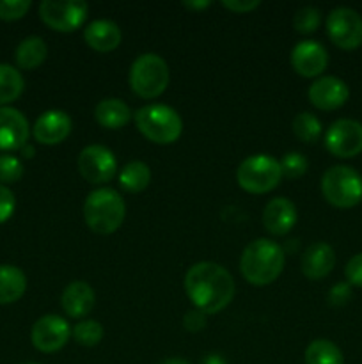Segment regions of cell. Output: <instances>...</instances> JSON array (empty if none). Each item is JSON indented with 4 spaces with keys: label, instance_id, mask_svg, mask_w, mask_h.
<instances>
[{
    "label": "cell",
    "instance_id": "7a4b0ae2",
    "mask_svg": "<svg viewBox=\"0 0 362 364\" xmlns=\"http://www.w3.org/2000/svg\"><path fill=\"white\" fill-rule=\"evenodd\" d=\"M284 262L286 256L279 244L268 238H258L241 252V276L254 287H266L283 274Z\"/></svg>",
    "mask_w": 362,
    "mask_h": 364
},
{
    "label": "cell",
    "instance_id": "8d00e7d4",
    "mask_svg": "<svg viewBox=\"0 0 362 364\" xmlns=\"http://www.w3.org/2000/svg\"><path fill=\"white\" fill-rule=\"evenodd\" d=\"M220 6L226 7V9L233 11V13L238 14H245V13H251V11L258 9L261 6L259 0H222Z\"/></svg>",
    "mask_w": 362,
    "mask_h": 364
},
{
    "label": "cell",
    "instance_id": "cb8c5ba5",
    "mask_svg": "<svg viewBox=\"0 0 362 364\" xmlns=\"http://www.w3.org/2000/svg\"><path fill=\"white\" fill-rule=\"evenodd\" d=\"M149 183H151V169L148 164L141 162V160L128 162L119 171V185L126 192L138 194V192L146 191Z\"/></svg>",
    "mask_w": 362,
    "mask_h": 364
},
{
    "label": "cell",
    "instance_id": "ffe728a7",
    "mask_svg": "<svg viewBox=\"0 0 362 364\" xmlns=\"http://www.w3.org/2000/svg\"><path fill=\"white\" fill-rule=\"evenodd\" d=\"M84 39L92 50L99 53H106L116 50L121 45L123 32L119 25L112 20H94L85 27Z\"/></svg>",
    "mask_w": 362,
    "mask_h": 364
},
{
    "label": "cell",
    "instance_id": "ba28073f",
    "mask_svg": "<svg viewBox=\"0 0 362 364\" xmlns=\"http://www.w3.org/2000/svg\"><path fill=\"white\" fill-rule=\"evenodd\" d=\"M89 6L84 0H45L39 4V18L57 32H75L84 25Z\"/></svg>",
    "mask_w": 362,
    "mask_h": 364
},
{
    "label": "cell",
    "instance_id": "7c38bea8",
    "mask_svg": "<svg viewBox=\"0 0 362 364\" xmlns=\"http://www.w3.org/2000/svg\"><path fill=\"white\" fill-rule=\"evenodd\" d=\"M71 336L70 323L57 315H45L32 326L31 341L35 350L53 354L67 343Z\"/></svg>",
    "mask_w": 362,
    "mask_h": 364
},
{
    "label": "cell",
    "instance_id": "52a82bcc",
    "mask_svg": "<svg viewBox=\"0 0 362 364\" xmlns=\"http://www.w3.org/2000/svg\"><path fill=\"white\" fill-rule=\"evenodd\" d=\"M323 198L336 208H353L362 201V176L348 166H334L322 178Z\"/></svg>",
    "mask_w": 362,
    "mask_h": 364
},
{
    "label": "cell",
    "instance_id": "e575fe53",
    "mask_svg": "<svg viewBox=\"0 0 362 364\" xmlns=\"http://www.w3.org/2000/svg\"><path fill=\"white\" fill-rule=\"evenodd\" d=\"M351 299V287L348 283H337L329 291V304L334 308L348 304Z\"/></svg>",
    "mask_w": 362,
    "mask_h": 364
},
{
    "label": "cell",
    "instance_id": "d6986e66",
    "mask_svg": "<svg viewBox=\"0 0 362 364\" xmlns=\"http://www.w3.org/2000/svg\"><path fill=\"white\" fill-rule=\"evenodd\" d=\"M64 313L71 318H82L87 316L94 309L96 294L91 288V284L85 281H73L67 284L60 297Z\"/></svg>",
    "mask_w": 362,
    "mask_h": 364
},
{
    "label": "cell",
    "instance_id": "4316f807",
    "mask_svg": "<svg viewBox=\"0 0 362 364\" xmlns=\"http://www.w3.org/2000/svg\"><path fill=\"white\" fill-rule=\"evenodd\" d=\"M322 123L316 116L309 112H300L293 119V134L300 139L302 142L314 144L322 137Z\"/></svg>",
    "mask_w": 362,
    "mask_h": 364
},
{
    "label": "cell",
    "instance_id": "8fae6325",
    "mask_svg": "<svg viewBox=\"0 0 362 364\" xmlns=\"http://www.w3.org/2000/svg\"><path fill=\"white\" fill-rule=\"evenodd\" d=\"M325 148L337 159H353L362 153V123L337 119L325 134Z\"/></svg>",
    "mask_w": 362,
    "mask_h": 364
},
{
    "label": "cell",
    "instance_id": "44dd1931",
    "mask_svg": "<svg viewBox=\"0 0 362 364\" xmlns=\"http://www.w3.org/2000/svg\"><path fill=\"white\" fill-rule=\"evenodd\" d=\"M131 110L123 100L119 98H105L96 105L94 119L109 130H119L124 124L130 123Z\"/></svg>",
    "mask_w": 362,
    "mask_h": 364
},
{
    "label": "cell",
    "instance_id": "6da1fadb",
    "mask_svg": "<svg viewBox=\"0 0 362 364\" xmlns=\"http://www.w3.org/2000/svg\"><path fill=\"white\" fill-rule=\"evenodd\" d=\"M185 291L195 309L215 315L231 304L234 297V279L226 267L213 262H199L185 276Z\"/></svg>",
    "mask_w": 362,
    "mask_h": 364
},
{
    "label": "cell",
    "instance_id": "d6a6232c",
    "mask_svg": "<svg viewBox=\"0 0 362 364\" xmlns=\"http://www.w3.org/2000/svg\"><path fill=\"white\" fill-rule=\"evenodd\" d=\"M344 276H346V283L350 287L362 288V252L348 259L346 267H344Z\"/></svg>",
    "mask_w": 362,
    "mask_h": 364
},
{
    "label": "cell",
    "instance_id": "f35d334b",
    "mask_svg": "<svg viewBox=\"0 0 362 364\" xmlns=\"http://www.w3.org/2000/svg\"><path fill=\"white\" fill-rule=\"evenodd\" d=\"M204 364H226V361H224V359L220 358V355L212 354V355H206Z\"/></svg>",
    "mask_w": 362,
    "mask_h": 364
},
{
    "label": "cell",
    "instance_id": "e0dca14e",
    "mask_svg": "<svg viewBox=\"0 0 362 364\" xmlns=\"http://www.w3.org/2000/svg\"><path fill=\"white\" fill-rule=\"evenodd\" d=\"M297 206L287 198H275L263 210V226L270 235L283 237L297 224Z\"/></svg>",
    "mask_w": 362,
    "mask_h": 364
},
{
    "label": "cell",
    "instance_id": "d4e9b609",
    "mask_svg": "<svg viewBox=\"0 0 362 364\" xmlns=\"http://www.w3.org/2000/svg\"><path fill=\"white\" fill-rule=\"evenodd\" d=\"M305 364H344L341 348L330 340H314L304 352Z\"/></svg>",
    "mask_w": 362,
    "mask_h": 364
},
{
    "label": "cell",
    "instance_id": "3957f363",
    "mask_svg": "<svg viewBox=\"0 0 362 364\" xmlns=\"http://www.w3.org/2000/svg\"><path fill=\"white\" fill-rule=\"evenodd\" d=\"M126 205L114 188H96L84 203V219L89 230L98 235L116 233L124 223Z\"/></svg>",
    "mask_w": 362,
    "mask_h": 364
},
{
    "label": "cell",
    "instance_id": "603a6c76",
    "mask_svg": "<svg viewBox=\"0 0 362 364\" xmlns=\"http://www.w3.org/2000/svg\"><path fill=\"white\" fill-rule=\"evenodd\" d=\"M46 55H48L46 43L39 36H28L18 45L14 60L21 70H35L45 63Z\"/></svg>",
    "mask_w": 362,
    "mask_h": 364
},
{
    "label": "cell",
    "instance_id": "f546056e",
    "mask_svg": "<svg viewBox=\"0 0 362 364\" xmlns=\"http://www.w3.org/2000/svg\"><path fill=\"white\" fill-rule=\"evenodd\" d=\"M309 162L302 153L290 151L283 156L280 160V169H283V176L290 178V180H297L307 173Z\"/></svg>",
    "mask_w": 362,
    "mask_h": 364
},
{
    "label": "cell",
    "instance_id": "60d3db41",
    "mask_svg": "<svg viewBox=\"0 0 362 364\" xmlns=\"http://www.w3.org/2000/svg\"><path fill=\"white\" fill-rule=\"evenodd\" d=\"M160 364H192V363L187 361V359H181V358H169V359H165V361H162Z\"/></svg>",
    "mask_w": 362,
    "mask_h": 364
},
{
    "label": "cell",
    "instance_id": "4fadbf2b",
    "mask_svg": "<svg viewBox=\"0 0 362 364\" xmlns=\"http://www.w3.org/2000/svg\"><path fill=\"white\" fill-rule=\"evenodd\" d=\"M290 60L293 70L300 77L314 78L319 77L329 66V53L322 43L314 39H304L293 46Z\"/></svg>",
    "mask_w": 362,
    "mask_h": 364
},
{
    "label": "cell",
    "instance_id": "484cf974",
    "mask_svg": "<svg viewBox=\"0 0 362 364\" xmlns=\"http://www.w3.org/2000/svg\"><path fill=\"white\" fill-rule=\"evenodd\" d=\"M23 89L25 80L20 71L11 64H0V107L20 98Z\"/></svg>",
    "mask_w": 362,
    "mask_h": 364
},
{
    "label": "cell",
    "instance_id": "ac0fdd59",
    "mask_svg": "<svg viewBox=\"0 0 362 364\" xmlns=\"http://www.w3.org/2000/svg\"><path fill=\"white\" fill-rule=\"evenodd\" d=\"M336 267V252L327 242H314L302 256V272L307 279L318 281L329 276Z\"/></svg>",
    "mask_w": 362,
    "mask_h": 364
},
{
    "label": "cell",
    "instance_id": "b9f144b4",
    "mask_svg": "<svg viewBox=\"0 0 362 364\" xmlns=\"http://www.w3.org/2000/svg\"><path fill=\"white\" fill-rule=\"evenodd\" d=\"M27 364H38V363H27Z\"/></svg>",
    "mask_w": 362,
    "mask_h": 364
},
{
    "label": "cell",
    "instance_id": "2e32d148",
    "mask_svg": "<svg viewBox=\"0 0 362 364\" xmlns=\"http://www.w3.org/2000/svg\"><path fill=\"white\" fill-rule=\"evenodd\" d=\"M71 117L62 110H46L35 119L32 127V135L43 146H55L66 141L71 134Z\"/></svg>",
    "mask_w": 362,
    "mask_h": 364
},
{
    "label": "cell",
    "instance_id": "83f0119b",
    "mask_svg": "<svg viewBox=\"0 0 362 364\" xmlns=\"http://www.w3.org/2000/svg\"><path fill=\"white\" fill-rule=\"evenodd\" d=\"M71 334L82 347H96L103 340V327L96 320H82L73 327Z\"/></svg>",
    "mask_w": 362,
    "mask_h": 364
},
{
    "label": "cell",
    "instance_id": "74e56055",
    "mask_svg": "<svg viewBox=\"0 0 362 364\" xmlns=\"http://www.w3.org/2000/svg\"><path fill=\"white\" fill-rule=\"evenodd\" d=\"M183 6L188 7V9H192V11H201V9H206V7L212 6V2H185Z\"/></svg>",
    "mask_w": 362,
    "mask_h": 364
},
{
    "label": "cell",
    "instance_id": "30bf717a",
    "mask_svg": "<svg viewBox=\"0 0 362 364\" xmlns=\"http://www.w3.org/2000/svg\"><path fill=\"white\" fill-rule=\"evenodd\" d=\"M117 171V160L109 148L102 144H91L78 155V173L92 185L109 183Z\"/></svg>",
    "mask_w": 362,
    "mask_h": 364
},
{
    "label": "cell",
    "instance_id": "7402d4cb",
    "mask_svg": "<svg viewBox=\"0 0 362 364\" xmlns=\"http://www.w3.org/2000/svg\"><path fill=\"white\" fill-rule=\"evenodd\" d=\"M27 290V277L23 270L14 265H0V304H13L20 301Z\"/></svg>",
    "mask_w": 362,
    "mask_h": 364
},
{
    "label": "cell",
    "instance_id": "9a60e30c",
    "mask_svg": "<svg viewBox=\"0 0 362 364\" xmlns=\"http://www.w3.org/2000/svg\"><path fill=\"white\" fill-rule=\"evenodd\" d=\"M28 137L27 117L13 107H0V151H18L28 144Z\"/></svg>",
    "mask_w": 362,
    "mask_h": 364
},
{
    "label": "cell",
    "instance_id": "277c9868",
    "mask_svg": "<svg viewBox=\"0 0 362 364\" xmlns=\"http://www.w3.org/2000/svg\"><path fill=\"white\" fill-rule=\"evenodd\" d=\"M133 119L137 130L155 144H172L183 134L181 116L163 103L142 107L133 114Z\"/></svg>",
    "mask_w": 362,
    "mask_h": 364
},
{
    "label": "cell",
    "instance_id": "d590c367",
    "mask_svg": "<svg viewBox=\"0 0 362 364\" xmlns=\"http://www.w3.org/2000/svg\"><path fill=\"white\" fill-rule=\"evenodd\" d=\"M206 313L199 311V309H192L187 315L183 316V326L185 329L190 331V333H199L206 327Z\"/></svg>",
    "mask_w": 362,
    "mask_h": 364
},
{
    "label": "cell",
    "instance_id": "8992f818",
    "mask_svg": "<svg viewBox=\"0 0 362 364\" xmlns=\"http://www.w3.org/2000/svg\"><path fill=\"white\" fill-rule=\"evenodd\" d=\"M283 180L280 162L272 155H252L247 156L238 166L236 181L248 194H266L273 191Z\"/></svg>",
    "mask_w": 362,
    "mask_h": 364
},
{
    "label": "cell",
    "instance_id": "4dcf8cb0",
    "mask_svg": "<svg viewBox=\"0 0 362 364\" xmlns=\"http://www.w3.org/2000/svg\"><path fill=\"white\" fill-rule=\"evenodd\" d=\"M23 176V164L13 155H0V183H14Z\"/></svg>",
    "mask_w": 362,
    "mask_h": 364
},
{
    "label": "cell",
    "instance_id": "1f68e13d",
    "mask_svg": "<svg viewBox=\"0 0 362 364\" xmlns=\"http://www.w3.org/2000/svg\"><path fill=\"white\" fill-rule=\"evenodd\" d=\"M31 6V0H0V20H20L28 13Z\"/></svg>",
    "mask_w": 362,
    "mask_h": 364
},
{
    "label": "cell",
    "instance_id": "5bb4252c",
    "mask_svg": "<svg viewBox=\"0 0 362 364\" xmlns=\"http://www.w3.org/2000/svg\"><path fill=\"white\" fill-rule=\"evenodd\" d=\"M309 102L319 110H336L341 109L350 98V89L346 82L341 78L327 75V77L316 78L307 91Z\"/></svg>",
    "mask_w": 362,
    "mask_h": 364
},
{
    "label": "cell",
    "instance_id": "ab89813d",
    "mask_svg": "<svg viewBox=\"0 0 362 364\" xmlns=\"http://www.w3.org/2000/svg\"><path fill=\"white\" fill-rule=\"evenodd\" d=\"M21 151V155L25 156V159H32V156H34V148H32L31 144H25L23 148L20 149Z\"/></svg>",
    "mask_w": 362,
    "mask_h": 364
},
{
    "label": "cell",
    "instance_id": "f1b7e54d",
    "mask_svg": "<svg viewBox=\"0 0 362 364\" xmlns=\"http://www.w3.org/2000/svg\"><path fill=\"white\" fill-rule=\"evenodd\" d=\"M319 23H322V14L316 7L305 6L295 13L293 18V27L295 31L300 34H311V32L318 31Z\"/></svg>",
    "mask_w": 362,
    "mask_h": 364
},
{
    "label": "cell",
    "instance_id": "5b68a950",
    "mask_svg": "<svg viewBox=\"0 0 362 364\" xmlns=\"http://www.w3.org/2000/svg\"><path fill=\"white\" fill-rule=\"evenodd\" d=\"M169 66L156 53H142L130 68V87L138 98H158L169 85Z\"/></svg>",
    "mask_w": 362,
    "mask_h": 364
},
{
    "label": "cell",
    "instance_id": "9c48e42d",
    "mask_svg": "<svg viewBox=\"0 0 362 364\" xmlns=\"http://www.w3.org/2000/svg\"><path fill=\"white\" fill-rule=\"evenodd\" d=\"M327 34L330 41L343 50H355L362 45V16L350 7H336L327 16Z\"/></svg>",
    "mask_w": 362,
    "mask_h": 364
},
{
    "label": "cell",
    "instance_id": "836d02e7",
    "mask_svg": "<svg viewBox=\"0 0 362 364\" xmlns=\"http://www.w3.org/2000/svg\"><path fill=\"white\" fill-rule=\"evenodd\" d=\"M14 208H16V199H14L13 191L7 188L6 185H0V224L11 219Z\"/></svg>",
    "mask_w": 362,
    "mask_h": 364
}]
</instances>
